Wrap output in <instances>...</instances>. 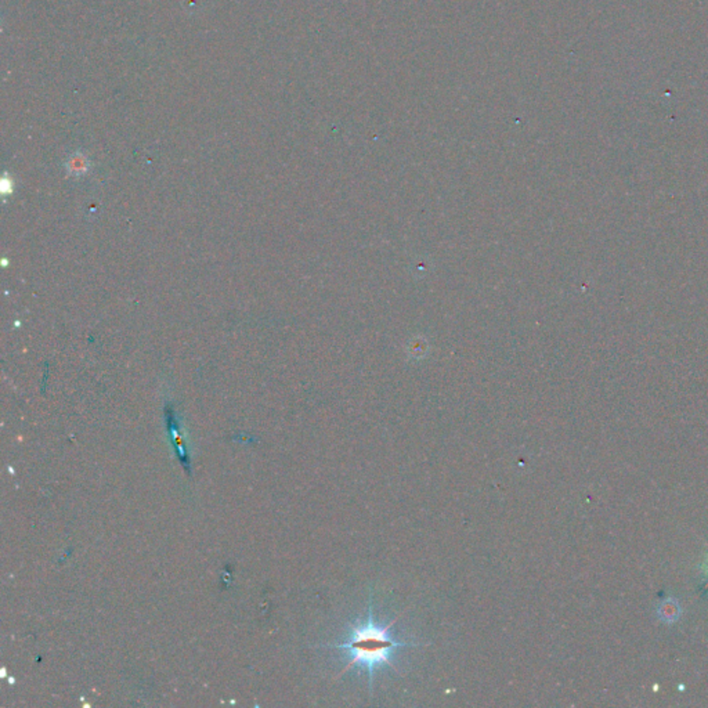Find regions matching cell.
I'll use <instances>...</instances> for the list:
<instances>
[{"mask_svg":"<svg viewBox=\"0 0 708 708\" xmlns=\"http://www.w3.org/2000/svg\"><path fill=\"white\" fill-rule=\"evenodd\" d=\"M373 615L374 613H373V595H371L367 620L361 624H355L350 629L348 638L342 643L328 646L333 649H342L349 656V660L345 665L343 671L340 672V675L353 669L354 667H363L368 672L370 692L373 690V678L376 668L390 667L396 669L393 664V654L398 649L407 646H413V647L423 646L422 643L417 642L398 641L393 637L392 628L398 622V616L390 622L382 625L376 622Z\"/></svg>","mask_w":708,"mask_h":708,"instance_id":"cell-1","label":"cell"},{"mask_svg":"<svg viewBox=\"0 0 708 708\" xmlns=\"http://www.w3.org/2000/svg\"><path fill=\"white\" fill-rule=\"evenodd\" d=\"M679 606L675 600H665L660 607V616L664 621H675L679 617Z\"/></svg>","mask_w":708,"mask_h":708,"instance_id":"cell-2","label":"cell"},{"mask_svg":"<svg viewBox=\"0 0 708 708\" xmlns=\"http://www.w3.org/2000/svg\"><path fill=\"white\" fill-rule=\"evenodd\" d=\"M707 588H708V582H707Z\"/></svg>","mask_w":708,"mask_h":708,"instance_id":"cell-3","label":"cell"}]
</instances>
